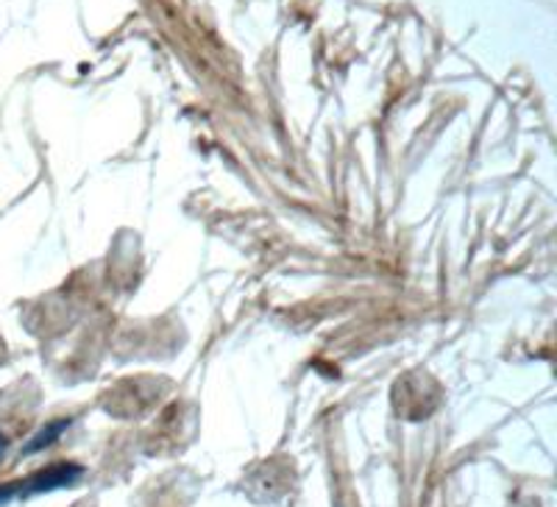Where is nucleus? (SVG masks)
Here are the masks:
<instances>
[{"instance_id": "nucleus-3", "label": "nucleus", "mask_w": 557, "mask_h": 507, "mask_svg": "<svg viewBox=\"0 0 557 507\" xmlns=\"http://www.w3.org/2000/svg\"><path fill=\"white\" fill-rule=\"evenodd\" d=\"M0 452H3V444H0Z\"/></svg>"}, {"instance_id": "nucleus-1", "label": "nucleus", "mask_w": 557, "mask_h": 507, "mask_svg": "<svg viewBox=\"0 0 557 507\" xmlns=\"http://www.w3.org/2000/svg\"><path fill=\"white\" fill-rule=\"evenodd\" d=\"M82 474H84L82 466H73V463L51 466V469L39 471V474H32L26 482H9V485H0V505H7V502L12 499H26V496L45 494V491L64 489V485H73Z\"/></svg>"}, {"instance_id": "nucleus-2", "label": "nucleus", "mask_w": 557, "mask_h": 507, "mask_svg": "<svg viewBox=\"0 0 557 507\" xmlns=\"http://www.w3.org/2000/svg\"><path fill=\"white\" fill-rule=\"evenodd\" d=\"M67 426H70V421H57V424L42 426V430L37 432V437H34L32 444L26 446V455H32V452L45 449V446H51L53 441H57V437L62 435V430H67Z\"/></svg>"}]
</instances>
